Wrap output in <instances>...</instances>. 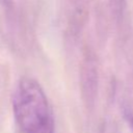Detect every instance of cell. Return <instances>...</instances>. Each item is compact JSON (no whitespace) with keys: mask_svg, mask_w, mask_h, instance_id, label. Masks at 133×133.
<instances>
[{"mask_svg":"<svg viewBox=\"0 0 133 133\" xmlns=\"http://www.w3.org/2000/svg\"><path fill=\"white\" fill-rule=\"evenodd\" d=\"M81 82L85 101L88 105H92L98 88V69L95 58L90 55L86 56L83 61Z\"/></svg>","mask_w":133,"mask_h":133,"instance_id":"cell-2","label":"cell"},{"mask_svg":"<svg viewBox=\"0 0 133 133\" xmlns=\"http://www.w3.org/2000/svg\"><path fill=\"white\" fill-rule=\"evenodd\" d=\"M14 112L24 133H54V117L42 86L31 78L19 81L12 99Z\"/></svg>","mask_w":133,"mask_h":133,"instance_id":"cell-1","label":"cell"},{"mask_svg":"<svg viewBox=\"0 0 133 133\" xmlns=\"http://www.w3.org/2000/svg\"><path fill=\"white\" fill-rule=\"evenodd\" d=\"M125 116H126V119H127V122H128L130 128H131L132 131H133V114L130 113L129 111H125Z\"/></svg>","mask_w":133,"mask_h":133,"instance_id":"cell-3","label":"cell"}]
</instances>
